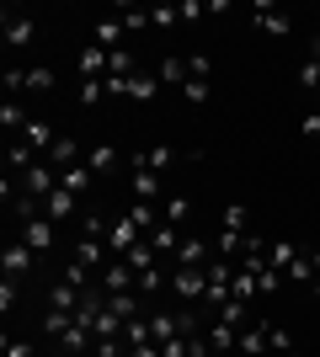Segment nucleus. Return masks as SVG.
Here are the masks:
<instances>
[{"instance_id": "1", "label": "nucleus", "mask_w": 320, "mask_h": 357, "mask_svg": "<svg viewBox=\"0 0 320 357\" xmlns=\"http://www.w3.org/2000/svg\"><path fill=\"white\" fill-rule=\"evenodd\" d=\"M171 294L182 298V304H192V310H198L203 294H208V272H203V267H176V278H171Z\"/></svg>"}, {"instance_id": "2", "label": "nucleus", "mask_w": 320, "mask_h": 357, "mask_svg": "<svg viewBox=\"0 0 320 357\" xmlns=\"http://www.w3.org/2000/svg\"><path fill=\"white\" fill-rule=\"evenodd\" d=\"M43 219L64 229L70 219H80V197H75V192H64V187H54V192L43 197Z\"/></svg>"}, {"instance_id": "3", "label": "nucleus", "mask_w": 320, "mask_h": 357, "mask_svg": "<svg viewBox=\"0 0 320 357\" xmlns=\"http://www.w3.org/2000/svg\"><path fill=\"white\" fill-rule=\"evenodd\" d=\"M6 43H11L16 54H27V48L38 43V22H32L27 11H6Z\"/></svg>"}, {"instance_id": "4", "label": "nucleus", "mask_w": 320, "mask_h": 357, "mask_svg": "<svg viewBox=\"0 0 320 357\" xmlns=\"http://www.w3.org/2000/svg\"><path fill=\"white\" fill-rule=\"evenodd\" d=\"M213 261H219V251H213L203 235H182V251H176V267H203L208 272Z\"/></svg>"}, {"instance_id": "5", "label": "nucleus", "mask_w": 320, "mask_h": 357, "mask_svg": "<svg viewBox=\"0 0 320 357\" xmlns=\"http://www.w3.org/2000/svg\"><path fill=\"white\" fill-rule=\"evenodd\" d=\"M16 235L27 240V245H32L38 256H48V251H54V240H59V224H48L43 213H38V219H27L22 229H16Z\"/></svg>"}, {"instance_id": "6", "label": "nucleus", "mask_w": 320, "mask_h": 357, "mask_svg": "<svg viewBox=\"0 0 320 357\" xmlns=\"http://www.w3.org/2000/svg\"><path fill=\"white\" fill-rule=\"evenodd\" d=\"M0 267H6V278H22V272H32V267H38V251H32L27 240L16 235L11 245H6V251H0Z\"/></svg>"}, {"instance_id": "7", "label": "nucleus", "mask_w": 320, "mask_h": 357, "mask_svg": "<svg viewBox=\"0 0 320 357\" xmlns=\"http://www.w3.org/2000/svg\"><path fill=\"white\" fill-rule=\"evenodd\" d=\"M107 70H112V54H107V48H96V43L80 48V59H75L80 80H107Z\"/></svg>"}, {"instance_id": "8", "label": "nucleus", "mask_w": 320, "mask_h": 357, "mask_svg": "<svg viewBox=\"0 0 320 357\" xmlns=\"http://www.w3.org/2000/svg\"><path fill=\"white\" fill-rule=\"evenodd\" d=\"M155 80H160V86H176V91H182L187 80H192V70H187L182 54H160V59H155Z\"/></svg>"}, {"instance_id": "9", "label": "nucleus", "mask_w": 320, "mask_h": 357, "mask_svg": "<svg viewBox=\"0 0 320 357\" xmlns=\"http://www.w3.org/2000/svg\"><path fill=\"white\" fill-rule=\"evenodd\" d=\"M203 336H208V347H213V352H219V357H229V352H235V347H241V326H224L219 314H213V320H208V331H203Z\"/></svg>"}, {"instance_id": "10", "label": "nucleus", "mask_w": 320, "mask_h": 357, "mask_svg": "<svg viewBox=\"0 0 320 357\" xmlns=\"http://www.w3.org/2000/svg\"><path fill=\"white\" fill-rule=\"evenodd\" d=\"M59 187H64V192H75V197H86L96 187V171L86 160H80V165H64V171H59Z\"/></svg>"}, {"instance_id": "11", "label": "nucleus", "mask_w": 320, "mask_h": 357, "mask_svg": "<svg viewBox=\"0 0 320 357\" xmlns=\"http://www.w3.org/2000/svg\"><path fill=\"white\" fill-rule=\"evenodd\" d=\"M43 160L54 165V171H64V165H80V160H86V155H80V144H75V139H70V134H59V139H54V149H48Z\"/></svg>"}, {"instance_id": "12", "label": "nucleus", "mask_w": 320, "mask_h": 357, "mask_svg": "<svg viewBox=\"0 0 320 357\" xmlns=\"http://www.w3.org/2000/svg\"><path fill=\"white\" fill-rule=\"evenodd\" d=\"M261 32H273V38H289L294 32V16H283V11H267V6H257V16H251Z\"/></svg>"}, {"instance_id": "13", "label": "nucleus", "mask_w": 320, "mask_h": 357, "mask_svg": "<svg viewBox=\"0 0 320 357\" xmlns=\"http://www.w3.org/2000/svg\"><path fill=\"white\" fill-rule=\"evenodd\" d=\"M299 256H305V251H299L294 240H267V261H273L277 272H289L294 261H299Z\"/></svg>"}, {"instance_id": "14", "label": "nucleus", "mask_w": 320, "mask_h": 357, "mask_svg": "<svg viewBox=\"0 0 320 357\" xmlns=\"http://www.w3.org/2000/svg\"><path fill=\"white\" fill-rule=\"evenodd\" d=\"M86 165H91L96 176H112V171H118V149L112 144H91L86 149Z\"/></svg>"}, {"instance_id": "15", "label": "nucleus", "mask_w": 320, "mask_h": 357, "mask_svg": "<svg viewBox=\"0 0 320 357\" xmlns=\"http://www.w3.org/2000/svg\"><path fill=\"white\" fill-rule=\"evenodd\" d=\"M128 187H134V197H139V203H155V197H160V187H166V181L155 176V171H134V176H128Z\"/></svg>"}, {"instance_id": "16", "label": "nucleus", "mask_w": 320, "mask_h": 357, "mask_svg": "<svg viewBox=\"0 0 320 357\" xmlns=\"http://www.w3.org/2000/svg\"><path fill=\"white\" fill-rule=\"evenodd\" d=\"M235 352H241V357H267V326H245Z\"/></svg>"}, {"instance_id": "17", "label": "nucleus", "mask_w": 320, "mask_h": 357, "mask_svg": "<svg viewBox=\"0 0 320 357\" xmlns=\"http://www.w3.org/2000/svg\"><path fill=\"white\" fill-rule=\"evenodd\" d=\"M144 240L155 245V256H176V251H182V240H176V229H171V224H155Z\"/></svg>"}, {"instance_id": "18", "label": "nucleus", "mask_w": 320, "mask_h": 357, "mask_svg": "<svg viewBox=\"0 0 320 357\" xmlns=\"http://www.w3.org/2000/svg\"><path fill=\"white\" fill-rule=\"evenodd\" d=\"M128 96H134V102H155V96H160V80H155V75H128Z\"/></svg>"}, {"instance_id": "19", "label": "nucleus", "mask_w": 320, "mask_h": 357, "mask_svg": "<svg viewBox=\"0 0 320 357\" xmlns=\"http://www.w3.org/2000/svg\"><path fill=\"white\" fill-rule=\"evenodd\" d=\"M123 261H128L134 272H155V267H160V256H155V245H150V240H139V245H134L128 256H123Z\"/></svg>"}, {"instance_id": "20", "label": "nucleus", "mask_w": 320, "mask_h": 357, "mask_svg": "<svg viewBox=\"0 0 320 357\" xmlns=\"http://www.w3.org/2000/svg\"><path fill=\"white\" fill-rule=\"evenodd\" d=\"M54 91V70L48 64H27V96H48Z\"/></svg>"}, {"instance_id": "21", "label": "nucleus", "mask_w": 320, "mask_h": 357, "mask_svg": "<svg viewBox=\"0 0 320 357\" xmlns=\"http://www.w3.org/2000/svg\"><path fill=\"white\" fill-rule=\"evenodd\" d=\"M128 219H134L139 229H144V235H150L155 224H166V219H160V208H155V203H139V197H134V203H128Z\"/></svg>"}, {"instance_id": "22", "label": "nucleus", "mask_w": 320, "mask_h": 357, "mask_svg": "<svg viewBox=\"0 0 320 357\" xmlns=\"http://www.w3.org/2000/svg\"><path fill=\"white\" fill-rule=\"evenodd\" d=\"M0 128H6L11 139L27 128V112H22V102H6V107H0Z\"/></svg>"}, {"instance_id": "23", "label": "nucleus", "mask_w": 320, "mask_h": 357, "mask_svg": "<svg viewBox=\"0 0 320 357\" xmlns=\"http://www.w3.org/2000/svg\"><path fill=\"white\" fill-rule=\"evenodd\" d=\"M118 22H123V32H144L150 27V6H123Z\"/></svg>"}, {"instance_id": "24", "label": "nucleus", "mask_w": 320, "mask_h": 357, "mask_svg": "<svg viewBox=\"0 0 320 357\" xmlns=\"http://www.w3.org/2000/svg\"><path fill=\"white\" fill-rule=\"evenodd\" d=\"M160 219H166V224H187V219H192V203H187V197H166Z\"/></svg>"}, {"instance_id": "25", "label": "nucleus", "mask_w": 320, "mask_h": 357, "mask_svg": "<svg viewBox=\"0 0 320 357\" xmlns=\"http://www.w3.org/2000/svg\"><path fill=\"white\" fill-rule=\"evenodd\" d=\"M245 224H251V208H245V203H229L224 208V229L229 235H245Z\"/></svg>"}, {"instance_id": "26", "label": "nucleus", "mask_w": 320, "mask_h": 357, "mask_svg": "<svg viewBox=\"0 0 320 357\" xmlns=\"http://www.w3.org/2000/svg\"><path fill=\"white\" fill-rule=\"evenodd\" d=\"M267 352H277V357H289L294 352V336L283 326H267Z\"/></svg>"}, {"instance_id": "27", "label": "nucleus", "mask_w": 320, "mask_h": 357, "mask_svg": "<svg viewBox=\"0 0 320 357\" xmlns=\"http://www.w3.org/2000/svg\"><path fill=\"white\" fill-rule=\"evenodd\" d=\"M182 22V6H150V27H176Z\"/></svg>"}, {"instance_id": "28", "label": "nucleus", "mask_w": 320, "mask_h": 357, "mask_svg": "<svg viewBox=\"0 0 320 357\" xmlns=\"http://www.w3.org/2000/svg\"><path fill=\"white\" fill-rule=\"evenodd\" d=\"M160 288H171V278L160 267H155V272H139V294H160Z\"/></svg>"}, {"instance_id": "29", "label": "nucleus", "mask_w": 320, "mask_h": 357, "mask_svg": "<svg viewBox=\"0 0 320 357\" xmlns=\"http://www.w3.org/2000/svg\"><path fill=\"white\" fill-rule=\"evenodd\" d=\"M299 86H305L310 96L320 91V59H305V64H299Z\"/></svg>"}, {"instance_id": "30", "label": "nucleus", "mask_w": 320, "mask_h": 357, "mask_svg": "<svg viewBox=\"0 0 320 357\" xmlns=\"http://www.w3.org/2000/svg\"><path fill=\"white\" fill-rule=\"evenodd\" d=\"M283 278H289V283H310V278H315V261H310V256H299V261H294Z\"/></svg>"}, {"instance_id": "31", "label": "nucleus", "mask_w": 320, "mask_h": 357, "mask_svg": "<svg viewBox=\"0 0 320 357\" xmlns=\"http://www.w3.org/2000/svg\"><path fill=\"white\" fill-rule=\"evenodd\" d=\"M102 96H107V86H102V80H80V102H86V107H96Z\"/></svg>"}, {"instance_id": "32", "label": "nucleus", "mask_w": 320, "mask_h": 357, "mask_svg": "<svg viewBox=\"0 0 320 357\" xmlns=\"http://www.w3.org/2000/svg\"><path fill=\"white\" fill-rule=\"evenodd\" d=\"M22 91H27V70H6V96H22Z\"/></svg>"}, {"instance_id": "33", "label": "nucleus", "mask_w": 320, "mask_h": 357, "mask_svg": "<svg viewBox=\"0 0 320 357\" xmlns=\"http://www.w3.org/2000/svg\"><path fill=\"white\" fill-rule=\"evenodd\" d=\"M182 96H187V102H208V80H198V75H192V80L182 86Z\"/></svg>"}, {"instance_id": "34", "label": "nucleus", "mask_w": 320, "mask_h": 357, "mask_svg": "<svg viewBox=\"0 0 320 357\" xmlns=\"http://www.w3.org/2000/svg\"><path fill=\"white\" fill-rule=\"evenodd\" d=\"M187 70L198 75V80H208V70H213V59H208V54H187Z\"/></svg>"}, {"instance_id": "35", "label": "nucleus", "mask_w": 320, "mask_h": 357, "mask_svg": "<svg viewBox=\"0 0 320 357\" xmlns=\"http://www.w3.org/2000/svg\"><path fill=\"white\" fill-rule=\"evenodd\" d=\"M299 128H305V139H320V107H310V112H305V123H299Z\"/></svg>"}, {"instance_id": "36", "label": "nucleus", "mask_w": 320, "mask_h": 357, "mask_svg": "<svg viewBox=\"0 0 320 357\" xmlns=\"http://www.w3.org/2000/svg\"><path fill=\"white\" fill-rule=\"evenodd\" d=\"M203 11H208V6H203V0H182V22H198Z\"/></svg>"}, {"instance_id": "37", "label": "nucleus", "mask_w": 320, "mask_h": 357, "mask_svg": "<svg viewBox=\"0 0 320 357\" xmlns=\"http://www.w3.org/2000/svg\"><path fill=\"white\" fill-rule=\"evenodd\" d=\"M0 310H6V314L16 310V283H11V278H6V288H0Z\"/></svg>"}, {"instance_id": "38", "label": "nucleus", "mask_w": 320, "mask_h": 357, "mask_svg": "<svg viewBox=\"0 0 320 357\" xmlns=\"http://www.w3.org/2000/svg\"><path fill=\"white\" fill-rule=\"evenodd\" d=\"M6 357H38V352H32V342H6Z\"/></svg>"}, {"instance_id": "39", "label": "nucleus", "mask_w": 320, "mask_h": 357, "mask_svg": "<svg viewBox=\"0 0 320 357\" xmlns=\"http://www.w3.org/2000/svg\"><path fill=\"white\" fill-rule=\"evenodd\" d=\"M128 357H160V342H144V347H128Z\"/></svg>"}, {"instance_id": "40", "label": "nucleus", "mask_w": 320, "mask_h": 357, "mask_svg": "<svg viewBox=\"0 0 320 357\" xmlns=\"http://www.w3.org/2000/svg\"><path fill=\"white\" fill-rule=\"evenodd\" d=\"M315 294H320V278H315Z\"/></svg>"}, {"instance_id": "41", "label": "nucleus", "mask_w": 320, "mask_h": 357, "mask_svg": "<svg viewBox=\"0 0 320 357\" xmlns=\"http://www.w3.org/2000/svg\"><path fill=\"white\" fill-rule=\"evenodd\" d=\"M289 357H305V352H289Z\"/></svg>"}]
</instances>
